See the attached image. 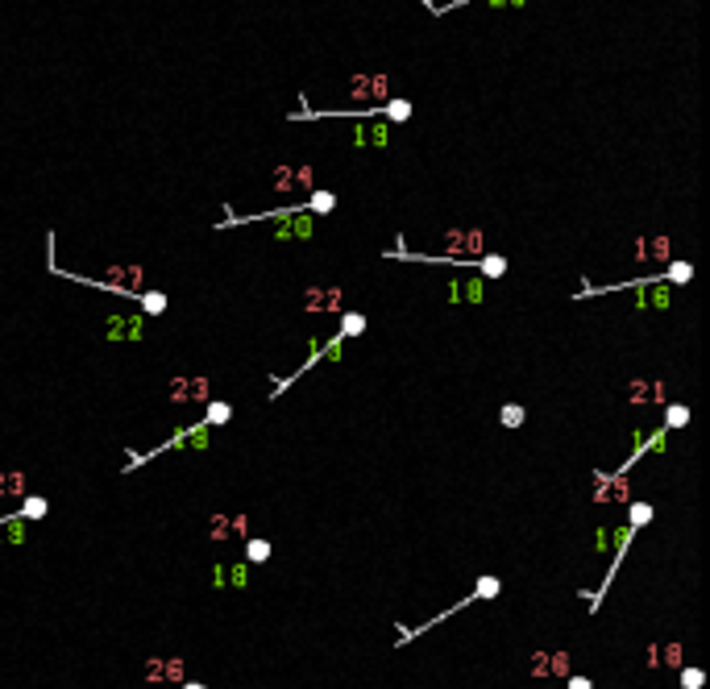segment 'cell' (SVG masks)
I'll use <instances>...</instances> for the list:
<instances>
[{
	"label": "cell",
	"instance_id": "cell-19",
	"mask_svg": "<svg viewBox=\"0 0 710 689\" xmlns=\"http://www.w3.org/2000/svg\"><path fill=\"white\" fill-rule=\"evenodd\" d=\"M494 594H498V577H482L478 590H474V598H494Z\"/></svg>",
	"mask_w": 710,
	"mask_h": 689
},
{
	"label": "cell",
	"instance_id": "cell-6",
	"mask_svg": "<svg viewBox=\"0 0 710 689\" xmlns=\"http://www.w3.org/2000/svg\"><path fill=\"white\" fill-rule=\"evenodd\" d=\"M532 673H536V677H548V673H553V677H565V673H569V656H565V652H536Z\"/></svg>",
	"mask_w": 710,
	"mask_h": 689
},
{
	"label": "cell",
	"instance_id": "cell-22",
	"mask_svg": "<svg viewBox=\"0 0 710 689\" xmlns=\"http://www.w3.org/2000/svg\"><path fill=\"white\" fill-rule=\"evenodd\" d=\"M689 274H694V270H689V261H673V266H669V279H673V283H686Z\"/></svg>",
	"mask_w": 710,
	"mask_h": 689
},
{
	"label": "cell",
	"instance_id": "cell-25",
	"mask_svg": "<svg viewBox=\"0 0 710 689\" xmlns=\"http://www.w3.org/2000/svg\"><path fill=\"white\" fill-rule=\"evenodd\" d=\"M519 420H523V407H503V424L507 428H519Z\"/></svg>",
	"mask_w": 710,
	"mask_h": 689
},
{
	"label": "cell",
	"instance_id": "cell-4",
	"mask_svg": "<svg viewBox=\"0 0 710 689\" xmlns=\"http://www.w3.org/2000/svg\"><path fill=\"white\" fill-rule=\"evenodd\" d=\"M274 183H278V191H312V167H278V175H274Z\"/></svg>",
	"mask_w": 710,
	"mask_h": 689
},
{
	"label": "cell",
	"instance_id": "cell-8",
	"mask_svg": "<svg viewBox=\"0 0 710 689\" xmlns=\"http://www.w3.org/2000/svg\"><path fill=\"white\" fill-rule=\"evenodd\" d=\"M648 668H682V648L677 643H652L648 648Z\"/></svg>",
	"mask_w": 710,
	"mask_h": 689
},
{
	"label": "cell",
	"instance_id": "cell-26",
	"mask_svg": "<svg viewBox=\"0 0 710 689\" xmlns=\"http://www.w3.org/2000/svg\"><path fill=\"white\" fill-rule=\"evenodd\" d=\"M142 308L146 311H162L167 308V299H162V295H142Z\"/></svg>",
	"mask_w": 710,
	"mask_h": 689
},
{
	"label": "cell",
	"instance_id": "cell-24",
	"mask_svg": "<svg viewBox=\"0 0 710 689\" xmlns=\"http://www.w3.org/2000/svg\"><path fill=\"white\" fill-rule=\"evenodd\" d=\"M341 324H345V333H349V336H357V333H362V324H366V320H362L357 311H349V316H345Z\"/></svg>",
	"mask_w": 710,
	"mask_h": 689
},
{
	"label": "cell",
	"instance_id": "cell-3",
	"mask_svg": "<svg viewBox=\"0 0 710 689\" xmlns=\"http://www.w3.org/2000/svg\"><path fill=\"white\" fill-rule=\"evenodd\" d=\"M349 88H353V92H349L353 100H382V95H391L387 92V88H391L387 75H362V79H353Z\"/></svg>",
	"mask_w": 710,
	"mask_h": 689
},
{
	"label": "cell",
	"instance_id": "cell-2",
	"mask_svg": "<svg viewBox=\"0 0 710 689\" xmlns=\"http://www.w3.org/2000/svg\"><path fill=\"white\" fill-rule=\"evenodd\" d=\"M291 237H312V216L291 208V212H278V241Z\"/></svg>",
	"mask_w": 710,
	"mask_h": 689
},
{
	"label": "cell",
	"instance_id": "cell-10",
	"mask_svg": "<svg viewBox=\"0 0 710 689\" xmlns=\"http://www.w3.org/2000/svg\"><path fill=\"white\" fill-rule=\"evenodd\" d=\"M353 142L357 145H387L391 142V125H357V129H353Z\"/></svg>",
	"mask_w": 710,
	"mask_h": 689
},
{
	"label": "cell",
	"instance_id": "cell-23",
	"mask_svg": "<svg viewBox=\"0 0 710 689\" xmlns=\"http://www.w3.org/2000/svg\"><path fill=\"white\" fill-rule=\"evenodd\" d=\"M266 556H270L266 540H249V561H266Z\"/></svg>",
	"mask_w": 710,
	"mask_h": 689
},
{
	"label": "cell",
	"instance_id": "cell-20",
	"mask_svg": "<svg viewBox=\"0 0 710 689\" xmlns=\"http://www.w3.org/2000/svg\"><path fill=\"white\" fill-rule=\"evenodd\" d=\"M652 295H639V304H652V308H664L669 304V291H661V286H648Z\"/></svg>",
	"mask_w": 710,
	"mask_h": 689
},
{
	"label": "cell",
	"instance_id": "cell-18",
	"mask_svg": "<svg viewBox=\"0 0 710 689\" xmlns=\"http://www.w3.org/2000/svg\"><path fill=\"white\" fill-rule=\"evenodd\" d=\"M229 415H233V407H229V403H212V407H208V424H224Z\"/></svg>",
	"mask_w": 710,
	"mask_h": 689
},
{
	"label": "cell",
	"instance_id": "cell-13",
	"mask_svg": "<svg viewBox=\"0 0 710 689\" xmlns=\"http://www.w3.org/2000/svg\"><path fill=\"white\" fill-rule=\"evenodd\" d=\"M249 523L245 519H212V540H229V536H245Z\"/></svg>",
	"mask_w": 710,
	"mask_h": 689
},
{
	"label": "cell",
	"instance_id": "cell-27",
	"mask_svg": "<svg viewBox=\"0 0 710 689\" xmlns=\"http://www.w3.org/2000/svg\"><path fill=\"white\" fill-rule=\"evenodd\" d=\"M682 685H686V689H698V685H702V673H698V668H686V677H682Z\"/></svg>",
	"mask_w": 710,
	"mask_h": 689
},
{
	"label": "cell",
	"instance_id": "cell-11",
	"mask_svg": "<svg viewBox=\"0 0 710 689\" xmlns=\"http://www.w3.org/2000/svg\"><path fill=\"white\" fill-rule=\"evenodd\" d=\"M449 299H453V304H482V279L449 283Z\"/></svg>",
	"mask_w": 710,
	"mask_h": 689
},
{
	"label": "cell",
	"instance_id": "cell-28",
	"mask_svg": "<svg viewBox=\"0 0 710 689\" xmlns=\"http://www.w3.org/2000/svg\"><path fill=\"white\" fill-rule=\"evenodd\" d=\"M682 420H686V411H682V407H673V411H669V424H673V428H682Z\"/></svg>",
	"mask_w": 710,
	"mask_h": 689
},
{
	"label": "cell",
	"instance_id": "cell-12",
	"mask_svg": "<svg viewBox=\"0 0 710 689\" xmlns=\"http://www.w3.org/2000/svg\"><path fill=\"white\" fill-rule=\"evenodd\" d=\"M308 308H312V311L341 308V291H333V286H324V291H308Z\"/></svg>",
	"mask_w": 710,
	"mask_h": 689
},
{
	"label": "cell",
	"instance_id": "cell-21",
	"mask_svg": "<svg viewBox=\"0 0 710 689\" xmlns=\"http://www.w3.org/2000/svg\"><path fill=\"white\" fill-rule=\"evenodd\" d=\"M38 515H46V499H29L21 511V519H38Z\"/></svg>",
	"mask_w": 710,
	"mask_h": 689
},
{
	"label": "cell",
	"instance_id": "cell-30",
	"mask_svg": "<svg viewBox=\"0 0 710 689\" xmlns=\"http://www.w3.org/2000/svg\"><path fill=\"white\" fill-rule=\"evenodd\" d=\"M183 689H204V685H199V681H187V685H183Z\"/></svg>",
	"mask_w": 710,
	"mask_h": 689
},
{
	"label": "cell",
	"instance_id": "cell-5",
	"mask_svg": "<svg viewBox=\"0 0 710 689\" xmlns=\"http://www.w3.org/2000/svg\"><path fill=\"white\" fill-rule=\"evenodd\" d=\"M212 581H216L221 590H245L249 569H245V561H237V565H216V569H212Z\"/></svg>",
	"mask_w": 710,
	"mask_h": 689
},
{
	"label": "cell",
	"instance_id": "cell-29",
	"mask_svg": "<svg viewBox=\"0 0 710 689\" xmlns=\"http://www.w3.org/2000/svg\"><path fill=\"white\" fill-rule=\"evenodd\" d=\"M569 689H594V685H590V677H569Z\"/></svg>",
	"mask_w": 710,
	"mask_h": 689
},
{
	"label": "cell",
	"instance_id": "cell-7",
	"mask_svg": "<svg viewBox=\"0 0 710 689\" xmlns=\"http://www.w3.org/2000/svg\"><path fill=\"white\" fill-rule=\"evenodd\" d=\"M146 681H183V660H179V656L150 660L146 665Z\"/></svg>",
	"mask_w": 710,
	"mask_h": 689
},
{
	"label": "cell",
	"instance_id": "cell-14",
	"mask_svg": "<svg viewBox=\"0 0 710 689\" xmlns=\"http://www.w3.org/2000/svg\"><path fill=\"white\" fill-rule=\"evenodd\" d=\"M337 208V195H328V191H312V200H308V208L303 212L308 216H324V212H333Z\"/></svg>",
	"mask_w": 710,
	"mask_h": 689
},
{
	"label": "cell",
	"instance_id": "cell-16",
	"mask_svg": "<svg viewBox=\"0 0 710 689\" xmlns=\"http://www.w3.org/2000/svg\"><path fill=\"white\" fill-rule=\"evenodd\" d=\"M174 399H204L208 395V382L196 378V382H174V390H171Z\"/></svg>",
	"mask_w": 710,
	"mask_h": 689
},
{
	"label": "cell",
	"instance_id": "cell-17",
	"mask_svg": "<svg viewBox=\"0 0 710 689\" xmlns=\"http://www.w3.org/2000/svg\"><path fill=\"white\" fill-rule=\"evenodd\" d=\"M478 266H482V274H490V279H498L503 270H507V261L498 258V254H482V258H474Z\"/></svg>",
	"mask_w": 710,
	"mask_h": 689
},
{
	"label": "cell",
	"instance_id": "cell-9",
	"mask_svg": "<svg viewBox=\"0 0 710 689\" xmlns=\"http://www.w3.org/2000/svg\"><path fill=\"white\" fill-rule=\"evenodd\" d=\"M113 341H137V336H146V320L142 316H117L113 320V328H108Z\"/></svg>",
	"mask_w": 710,
	"mask_h": 689
},
{
	"label": "cell",
	"instance_id": "cell-15",
	"mask_svg": "<svg viewBox=\"0 0 710 689\" xmlns=\"http://www.w3.org/2000/svg\"><path fill=\"white\" fill-rule=\"evenodd\" d=\"M25 536V519L13 515V519H0V544H17Z\"/></svg>",
	"mask_w": 710,
	"mask_h": 689
},
{
	"label": "cell",
	"instance_id": "cell-1",
	"mask_svg": "<svg viewBox=\"0 0 710 689\" xmlns=\"http://www.w3.org/2000/svg\"><path fill=\"white\" fill-rule=\"evenodd\" d=\"M444 241H449V261H474L482 254V233L478 229H453Z\"/></svg>",
	"mask_w": 710,
	"mask_h": 689
}]
</instances>
